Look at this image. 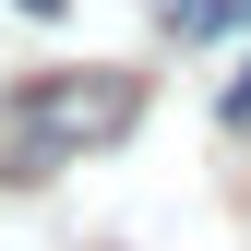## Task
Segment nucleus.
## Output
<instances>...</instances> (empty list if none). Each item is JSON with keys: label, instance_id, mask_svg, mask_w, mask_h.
<instances>
[{"label": "nucleus", "instance_id": "1", "mask_svg": "<svg viewBox=\"0 0 251 251\" xmlns=\"http://www.w3.org/2000/svg\"><path fill=\"white\" fill-rule=\"evenodd\" d=\"M144 120V72H108V60H72V72H36L0 96V179H48L72 155L120 144Z\"/></svg>", "mask_w": 251, "mask_h": 251}, {"label": "nucleus", "instance_id": "2", "mask_svg": "<svg viewBox=\"0 0 251 251\" xmlns=\"http://www.w3.org/2000/svg\"><path fill=\"white\" fill-rule=\"evenodd\" d=\"M215 120H227V132H251V60L227 72V96H215Z\"/></svg>", "mask_w": 251, "mask_h": 251}, {"label": "nucleus", "instance_id": "3", "mask_svg": "<svg viewBox=\"0 0 251 251\" xmlns=\"http://www.w3.org/2000/svg\"><path fill=\"white\" fill-rule=\"evenodd\" d=\"M227 24H251V0H227Z\"/></svg>", "mask_w": 251, "mask_h": 251}, {"label": "nucleus", "instance_id": "4", "mask_svg": "<svg viewBox=\"0 0 251 251\" xmlns=\"http://www.w3.org/2000/svg\"><path fill=\"white\" fill-rule=\"evenodd\" d=\"M24 12H60V0H24Z\"/></svg>", "mask_w": 251, "mask_h": 251}]
</instances>
